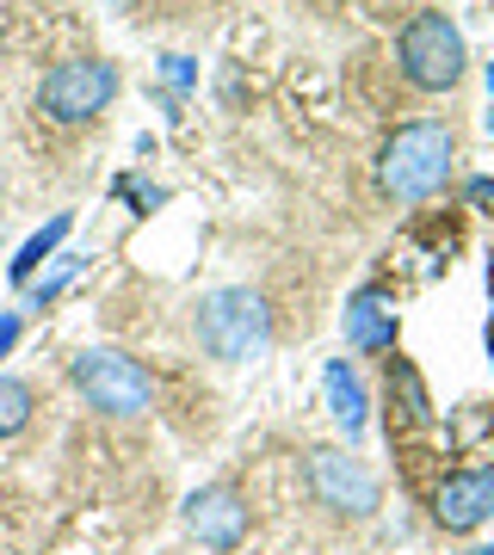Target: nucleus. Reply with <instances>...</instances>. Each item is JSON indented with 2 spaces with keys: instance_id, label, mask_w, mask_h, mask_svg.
I'll return each mask as SVG.
<instances>
[{
  "instance_id": "19",
  "label": "nucleus",
  "mask_w": 494,
  "mask_h": 555,
  "mask_svg": "<svg viewBox=\"0 0 494 555\" xmlns=\"http://www.w3.org/2000/svg\"><path fill=\"white\" fill-rule=\"evenodd\" d=\"M489 93H494V62H489Z\"/></svg>"
},
{
  "instance_id": "3",
  "label": "nucleus",
  "mask_w": 494,
  "mask_h": 555,
  "mask_svg": "<svg viewBox=\"0 0 494 555\" xmlns=\"http://www.w3.org/2000/svg\"><path fill=\"white\" fill-rule=\"evenodd\" d=\"M395 62H402L408 87H420V93H445V87L464 80L470 50H464V31H457L445 13H415V20L402 25V38H395Z\"/></svg>"
},
{
  "instance_id": "13",
  "label": "nucleus",
  "mask_w": 494,
  "mask_h": 555,
  "mask_svg": "<svg viewBox=\"0 0 494 555\" xmlns=\"http://www.w3.org/2000/svg\"><path fill=\"white\" fill-rule=\"evenodd\" d=\"M31 426V383L0 377V438H20Z\"/></svg>"
},
{
  "instance_id": "8",
  "label": "nucleus",
  "mask_w": 494,
  "mask_h": 555,
  "mask_svg": "<svg viewBox=\"0 0 494 555\" xmlns=\"http://www.w3.org/2000/svg\"><path fill=\"white\" fill-rule=\"evenodd\" d=\"M186 531L204 543V550H241V537H248V506H241L236 488H198L192 500H186Z\"/></svg>"
},
{
  "instance_id": "2",
  "label": "nucleus",
  "mask_w": 494,
  "mask_h": 555,
  "mask_svg": "<svg viewBox=\"0 0 494 555\" xmlns=\"http://www.w3.org/2000/svg\"><path fill=\"white\" fill-rule=\"evenodd\" d=\"M198 346L217 358V364H248L273 346V309L259 291L248 284H229V291H211V297L198 302Z\"/></svg>"
},
{
  "instance_id": "18",
  "label": "nucleus",
  "mask_w": 494,
  "mask_h": 555,
  "mask_svg": "<svg viewBox=\"0 0 494 555\" xmlns=\"http://www.w3.org/2000/svg\"><path fill=\"white\" fill-rule=\"evenodd\" d=\"M464 555H494V543H482V550H464Z\"/></svg>"
},
{
  "instance_id": "1",
  "label": "nucleus",
  "mask_w": 494,
  "mask_h": 555,
  "mask_svg": "<svg viewBox=\"0 0 494 555\" xmlns=\"http://www.w3.org/2000/svg\"><path fill=\"white\" fill-rule=\"evenodd\" d=\"M452 130L433 118L420 124H402L390 142H383V155H377V185H383V198L395 204H420L433 198L439 185L452 179Z\"/></svg>"
},
{
  "instance_id": "16",
  "label": "nucleus",
  "mask_w": 494,
  "mask_h": 555,
  "mask_svg": "<svg viewBox=\"0 0 494 555\" xmlns=\"http://www.w3.org/2000/svg\"><path fill=\"white\" fill-rule=\"evenodd\" d=\"M13 339H20V315H0V358L13 352Z\"/></svg>"
},
{
  "instance_id": "10",
  "label": "nucleus",
  "mask_w": 494,
  "mask_h": 555,
  "mask_svg": "<svg viewBox=\"0 0 494 555\" xmlns=\"http://www.w3.org/2000/svg\"><path fill=\"white\" fill-rule=\"evenodd\" d=\"M328 414L346 426V438L365 433V383H358V371L346 364V358H328Z\"/></svg>"
},
{
  "instance_id": "21",
  "label": "nucleus",
  "mask_w": 494,
  "mask_h": 555,
  "mask_svg": "<svg viewBox=\"0 0 494 555\" xmlns=\"http://www.w3.org/2000/svg\"><path fill=\"white\" fill-rule=\"evenodd\" d=\"M489 130H494V112H489Z\"/></svg>"
},
{
  "instance_id": "7",
  "label": "nucleus",
  "mask_w": 494,
  "mask_h": 555,
  "mask_svg": "<svg viewBox=\"0 0 494 555\" xmlns=\"http://www.w3.org/2000/svg\"><path fill=\"white\" fill-rule=\"evenodd\" d=\"M494 518V469H457V476L439 481L433 494V525L452 537H470L476 525Z\"/></svg>"
},
{
  "instance_id": "15",
  "label": "nucleus",
  "mask_w": 494,
  "mask_h": 555,
  "mask_svg": "<svg viewBox=\"0 0 494 555\" xmlns=\"http://www.w3.org/2000/svg\"><path fill=\"white\" fill-rule=\"evenodd\" d=\"M470 204L476 210H489L494 204V179H470Z\"/></svg>"
},
{
  "instance_id": "22",
  "label": "nucleus",
  "mask_w": 494,
  "mask_h": 555,
  "mask_svg": "<svg viewBox=\"0 0 494 555\" xmlns=\"http://www.w3.org/2000/svg\"><path fill=\"white\" fill-rule=\"evenodd\" d=\"M489 284H494V272H489Z\"/></svg>"
},
{
  "instance_id": "11",
  "label": "nucleus",
  "mask_w": 494,
  "mask_h": 555,
  "mask_svg": "<svg viewBox=\"0 0 494 555\" xmlns=\"http://www.w3.org/2000/svg\"><path fill=\"white\" fill-rule=\"evenodd\" d=\"M383 383H390V401L402 408V420H408V426H427V420H433V396H427L420 371H415L402 352L383 358Z\"/></svg>"
},
{
  "instance_id": "14",
  "label": "nucleus",
  "mask_w": 494,
  "mask_h": 555,
  "mask_svg": "<svg viewBox=\"0 0 494 555\" xmlns=\"http://www.w3.org/2000/svg\"><path fill=\"white\" fill-rule=\"evenodd\" d=\"M80 266H87L80 254H62V266H56V272L43 278V284H31V302H50V297H62V291H68V278H75Z\"/></svg>"
},
{
  "instance_id": "12",
  "label": "nucleus",
  "mask_w": 494,
  "mask_h": 555,
  "mask_svg": "<svg viewBox=\"0 0 494 555\" xmlns=\"http://www.w3.org/2000/svg\"><path fill=\"white\" fill-rule=\"evenodd\" d=\"M68 229H75V217H68V210H56V217L43 222L38 235H31V241H25V247H20V259H13V284H31V272H38L43 259L56 254V247H62V235H68Z\"/></svg>"
},
{
  "instance_id": "5",
  "label": "nucleus",
  "mask_w": 494,
  "mask_h": 555,
  "mask_svg": "<svg viewBox=\"0 0 494 555\" xmlns=\"http://www.w3.org/2000/svg\"><path fill=\"white\" fill-rule=\"evenodd\" d=\"M112 93H118V68H112V62L68 56L38 80V112L56 118V124H87L112 105Z\"/></svg>"
},
{
  "instance_id": "4",
  "label": "nucleus",
  "mask_w": 494,
  "mask_h": 555,
  "mask_svg": "<svg viewBox=\"0 0 494 555\" xmlns=\"http://www.w3.org/2000/svg\"><path fill=\"white\" fill-rule=\"evenodd\" d=\"M68 377H75L80 401L99 408V414L112 420H130V414H149V401H155V383L142 371L137 358L112 352V346H93V352H80L68 364Z\"/></svg>"
},
{
  "instance_id": "17",
  "label": "nucleus",
  "mask_w": 494,
  "mask_h": 555,
  "mask_svg": "<svg viewBox=\"0 0 494 555\" xmlns=\"http://www.w3.org/2000/svg\"><path fill=\"white\" fill-rule=\"evenodd\" d=\"M167 80H174V87H186V80H192V62H186V56H167Z\"/></svg>"
},
{
  "instance_id": "6",
  "label": "nucleus",
  "mask_w": 494,
  "mask_h": 555,
  "mask_svg": "<svg viewBox=\"0 0 494 555\" xmlns=\"http://www.w3.org/2000/svg\"><path fill=\"white\" fill-rule=\"evenodd\" d=\"M303 476H309V494H316L328 513H340V518H371L377 513V476L358 456L321 444V451H309Z\"/></svg>"
},
{
  "instance_id": "20",
  "label": "nucleus",
  "mask_w": 494,
  "mask_h": 555,
  "mask_svg": "<svg viewBox=\"0 0 494 555\" xmlns=\"http://www.w3.org/2000/svg\"><path fill=\"white\" fill-rule=\"evenodd\" d=\"M489 352H494V327H489Z\"/></svg>"
},
{
  "instance_id": "9",
  "label": "nucleus",
  "mask_w": 494,
  "mask_h": 555,
  "mask_svg": "<svg viewBox=\"0 0 494 555\" xmlns=\"http://www.w3.org/2000/svg\"><path fill=\"white\" fill-rule=\"evenodd\" d=\"M395 327H402V315H395L390 291L365 284L346 297V346L353 352H395Z\"/></svg>"
}]
</instances>
